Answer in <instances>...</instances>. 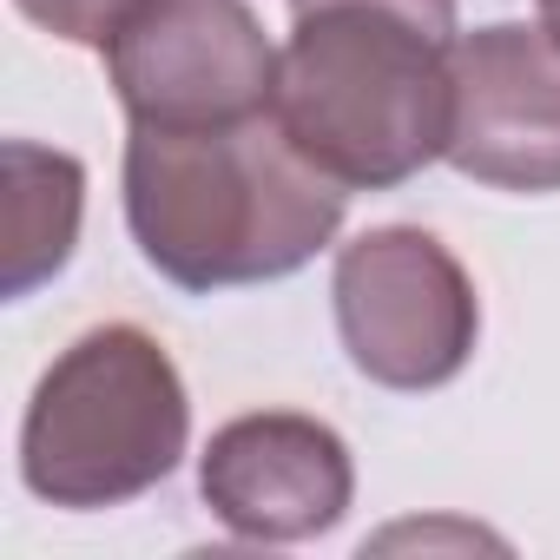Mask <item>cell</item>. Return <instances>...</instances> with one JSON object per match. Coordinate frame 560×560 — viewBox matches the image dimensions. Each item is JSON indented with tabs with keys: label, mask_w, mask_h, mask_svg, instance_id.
Masks as SVG:
<instances>
[{
	"label": "cell",
	"mask_w": 560,
	"mask_h": 560,
	"mask_svg": "<svg viewBox=\"0 0 560 560\" xmlns=\"http://www.w3.org/2000/svg\"><path fill=\"white\" fill-rule=\"evenodd\" d=\"M337 337L357 376L396 396L442 389L481 343V298L462 257L422 224H376L337 250Z\"/></svg>",
	"instance_id": "277c9868"
},
{
	"label": "cell",
	"mask_w": 560,
	"mask_h": 560,
	"mask_svg": "<svg viewBox=\"0 0 560 560\" xmlns=\"http://www.w3.org/2000/svg\"><path fill=\"white\" fill-rule=\"evenodd\" d=\"M455 119L448 165L488 191H560V40L547 27L494 21L455 34Z\"/></svg>",
	"instance_id": "8992f818"
},
{
	"label": "cell",
	"mask_w": 560,
	"mask_h": 560,
	"mask_svg": "<svg viewBox=\"0 0 560 560\" xmlns=\"http://www.w3.org/2000/svg\"><path fill=\"white\" fill-rule=\"evenodd\" d=\"M350 191L324 178L270 106L218 126L126 132V231L185 298L277 284L343 231Z\"/></svg>",
	"instance_id": "6da1fadb"
},
{
	"label": "cell",
	"mask_w": 560,
	"mask_h": 560,
	"mask_svg": "<svg viewBox=\"0 0 560 560\" xmlns=\"http://www.w3.org/2000/svg\"><path fill=\"white\" fill-rule=\"evenodd\" d=\"M14 8L34 21V27H47L54 40H67V47H106V34L119 27V14L132 8V0H14Z\"/></svg>",
	"instance_id": "9c48e42d"
},
{
	"label": "cell",
	"mask_w": 560,
	"mask_h": 560,
	"mask_svg": "<svg viewBox=\"0 0 560 560\" xmlns=\"http://www.w3.org/2000/svg\"><path fill=\"white\" fill-rule=\"evenodd\" d=\"M448 47L455 34L396 0H311L277 47L270 113L343 191H396L448 152Z\"/></svg>",
	"instance_id": "7a4b0ae2"
},
{
	"label": "cell",
	"mask_w": 560,
	"mask_h": 560,
	"mask_svg": "<svg viewBox=\"0 0 560 560\" xmlns=\"http://www.w3.org/2000/svg\"><path fill=\"white\" fill-rule=\"evenodd\" d=\"M534 8H540V27L560 40V0H534Z\"/></svg>",
	"instance_id": "30bf717a"
},
{
	"label": "cell",
	"mask_w": 560,
	"mask_h": 560,
	"mask_svg": "<svg viewBox=\"0 0 560 560\" xmlns=\"http://www.w3.org/2000/svg\"><path fill=\"white\" fill-rule=\"evenodd\" d=\"M198 494L237 540L298 547L330 534L357 501L350 442L298 409L231 416L198 455Z\"/></svg>",
	"instance_id": "52a82bcc"
},
{
	"label": "cell",
	"mask_w": 560,
	"mask_h": 560,
	"mask_svg": "<svg viewBox=\"0 0 560 560\" xmlns=\"http://www.w3.org/2000/svg\"><path fill=\"white\" fill-rule=\"evenodd\" d=\"M0 172H8V270H0V298L21 304L73 264L80 218H86V165L73 152L8 139Z\"/></svg>",
	"instance_id": "ba28073f"
},
{
	"label": "cell",
	"mask_w": 560,
	"mask_h": 560,
	"mask_svg": "<svg viewBox=\"0 0 560 560\" xmlns=\"http://www.w3.org/2000/svg\"><path fill=\"white\" fill-rule=\"evenodd\" d=\"M100 60L126 126H218L277 100V47L244 0H132Z\"/></svg>",
	"instance_id": "5b68a950"
},
{
	"label": "cell",
	"mask_w": 560,
	"mask_h": 560,
	"mask_svg": "<svg viewBox=\"0 0 560 560\" xmlns=\"http://www.w3.org/2000/svg\"><path fill=\"white\" fill-rule=\"evenodd\" d=\"M191 442V396L172 350L139 324L73 337L21 416V481L34 501L93 514L172 481Z\"/></svg>",
	"instance_id": "3957f363"
}]
</instances>
